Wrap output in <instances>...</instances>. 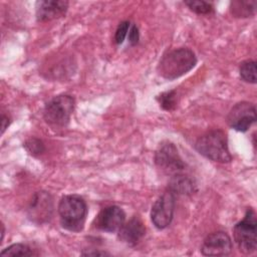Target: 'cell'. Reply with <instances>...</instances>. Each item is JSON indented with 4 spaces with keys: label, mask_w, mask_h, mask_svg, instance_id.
Instances as JSON below:
<instances>
[{
    "label": "cell",
    "mask_w": 257,
    "mask_h": 257,
    "mask_svg": "<svg viewBox=\"0 0 257 257\" xmlns=\"http://www.w3.org/2000/svg\"><path fill=\"white\" fill-rule=\"evenodd\" d=\"M196 63L197 57L190 48H175L162 56L158 65V72L162 77L173 80L188 73L195 67Z\"/></svg>",
    "instance_id": "1"
},
{
    "label": "cell",
    "mask_w": 257,
    "mask_h": 257,
    "mask_svg": "<svg viewBox=\"0 0 257 257\" xmlns=\"http://www.w3.org/2000/svg\"><path fill=\"white\" fill-rule=\"evenodd\" d=\"M57 212L60 225L67 231L80 232L85 224L87 205L78 195H66L58 203Z\"/></svg>",
    "instance_id": "2"
},
{
    "label": "cell",
    "mask_w": 257,
    "mask_h": 257,
    "mask_svg": "<svg viewBox=\"0 0 257 257\" xmlns=\"http://www.w3.org/2000/svg\"><path fill=\"white\" fill-rule=\"evenodd\" d=\"M195 149L200 155L213 162L229 163L232 161L228 138L222 130H213L200 137L195 143Z\"/></svg>",
    "instance_id": "3"
},
{
    "label": "cell",
    "mask_w": 257,
    "mask_h": 257,
    "mask_svg": "<svg viewBox=\"0 0 257 257\" xmlns=\"http://www.w3.org/2000/svg\"><path fill=\"white\" fill-rule=\"evenodd\" d=\"M75 99L69 94H59L46 102L43 118L52 127H64L68 124L74 110Z\"/></svg>",
    "instance_id": "4"
},
{
    "label": "cell",
    "mask_w": 257,
    "mask_h": 257,
    "mask_svg": "<svg viewBox=\"0 0 257 257\" xmlns=\"http://www.w3.org/2000/svg\"><path fill=\"white\" fill-rule=\"evenodd\" d=\"M257 220L253 209H248L245 216L233 228L234 240L243 254H252L257 248Z\"/></svg>",
    "instance_id": "5"
},
{
    "label": "cell",
    "mask_w": 257,
    "mask_h": 257,
    "mask_svg": "<svg viewBox=\"0 0 257 257\" xmlns=\"http://www.w3.org/2000/svg\"><path fill=\"white\" fill-rule=\"evenodd\" d=\"M155 163L164 173L172 176L183 173L186 164L181 158L177 147L171 142L160 144L155 153Z\"/></svg>",
    "instance_id": "6"
},
{
    "label": "cell",
    "mask_w": 257,
    "mask_h": 257,
    "mask_svg": "<svg viewBox=\"0 0 257 257\" xmlns=\"http://www.w3.org/2000/svg\"><path fill=\"white\" fill-rule=\"evenodd\" d=\"M175 195L171 191L163 193L154 203L151 210V220L156 228L163 230L167 228L174 216Z\"/></svg>",
    "instance_id": "7"
},
{
    "label": "cell",
    "mask_w": 257,
    "mask_h": 257,
    "mask_svg": "<svg viewBox=\"0 0 257 257\" xmlns=\"http://www.w3.org/2000/svg\"><path fill=\"white\" fill-rule=\"evenodd\" d=\"M53 213V199L48 192L40 191L33 195L27 208V216L35 224L47 223Z\"/></svg>",
    "instance_id": "8"
},
{
    "label": "cell",
    "mask_w": 257,
    "mask_h": 257,
    "mask_svg": "<svg viewBox=\"0 0 257 257\" xmlns=\"http://www.w3.org/2000/svg\"><path fill=\"white\" fill-rule=\"evenodd\" d=\"M256 120V107L248 101L236 103L227 115V122L230 127L237 132L245 133Z\"/></svg>",
    "instance_id": "9"
},
{
    "label": "cell",
    "mask_w": 257,
    "mask_h": 257,
    "mask_svg": "<svg viewBox=\"0 0 257 257\" xmlns=\"http://www.w3.org/2000/svg\"><path fill=\"white\" fill-rule=\"evenodd\" d=\"M233 244L230 236L223 231L209 234L203 241L201 253L204 256H226L232 252Z\"/></svg>",
    "instance_id": "10"
},
{
    "label": "cell",
    "mask_w": 257,
    "mask_h": 257,
    "mask_svg": "<svg viewBox=\"0 0 257 257\" xmlns=\"http://www.w3.org/2000/svg\"><path fill=\"white\" fill-rule=\"evenodd\" d=\"M125 222V213L123 210L115 205L103 208L94 220V226L100 231L115 232Z\"/></svg>",
    "instance_id": "11"
},
{
    "label": "cell",
    "mask_w": 257,
    "mask_h": 257,
    "mask_svg": "<svg viewBox=\"0 0 257 257\" xmlns=\"http://www.w3.org/2000/svg\"><path fill=\"white\" fill-rule=\"evenodd\" d=\"M35 8L37 21L46 22L62 17L68 9V2L63 0H40L36 2Z\"/></svg>",
    "instance_id": "12"
},
{
    "label": "cell",
    "mask_w": 257,
    "mask_h": 257,
    "mask_svg": "<svg viewBox=\"0 0 257 257\" xmlns=\"http://www.w3.org/2000/svg\"><path fill=\"white\" fill-rule=\"evenodd\" d=\"M117 232L118 239L121 242L130 246H134L145 236L146 227L139 216H134L127 222H124Z\"/></svg>",
    "instance_id": "13"
},
{
    "label": "cell",
    "mask_w": 257,
    "mask_h": 257,
    "mask_svg": "<svg viewBox=\"0 0 257 257\" xmlns=\"http://www.w3.org/2000/svg\"><path fill=\"white\" fill-rule=\"evenodd\" d=\"M168 190L176 195H192L197 191L195 181L183 173L172 176Z\"/></svg>",
    "instance_id": "14"
},
{
    "label": "cell",
    "mask_w": 257,
    "mask_h": 257,
    "mask_svg": "<svg viewBox=\"0 0 257 257\" xmlns=\"http://www.w3.org/2000/svg\"><path fill=\"white\" fill-rule=\"evenodd\" d=\"M256 10V1H232L230 11L234 17L246 18L252 16Z\"/></svg>",
    "instance_id": "15"
},
{
    "label": "cell",
    "mask_w": 257,
    "mask_h": 257,
    "mask_svg": "<svg viewBox=\"0 0 257 257\" xmlns=\"http://www.w3.org/2000/svg\"><path fill=\"white\" fill-rule=\"evenodd\" d=\"M256 61L252 59L245 60L240 63L239 74L240 77L248 83H256Z\"/></svg>",
    "instance_id": "16"
},
{
    "label": "cell",
    "mask_w": 257,
    "mask_h": 257,
    "mask_svg": "<svg viewBox=\"0 0 257 257\" xmlns=\"http://www.w3.org/2000/svg\"><path fill=\"white\" fill-rule=\"evenodd\" d=\"M0 255L3 257L4 256H34V255H37V253H35L34 250L27 244L15 243L8 246L4 250H2Z\"/></svg>",
    "instance_id": "17"
},
{
    "label": "cell",
    "mask_w": 257,
    "mask_h": 257,
    "mask_svg": "<svg viewBox=\"0 0 257 257\" xmlns=\"http://www.w3.org/2000/svg\"><path fill=\"white\" fill-rule=\"evenodd\" d=\"M157 100L160 104V106L167 111L174 110L177 107L178 103V97H177V91L176 90H169L162 92L157 96Z\"/></svg>",
    "instance_id": "18"
},
{
    "label": "cell",
    "mask_w": 257,
    "mask_h": 257,
    "mask_svg": "<svg viewBox=\"0 0 257 257\" xmlns=\"http://www.w3.org/2000/svg\"><path fill=\"white\" fill-rule=\"evenodd\" d=\"M191 11L197 14H210L214 12V7L212 3L204 0H187L184 2Z\"/></svg>",
    "instance_id": "19"
},
{
    "label": "cell",
    "mask_w": 257,
    "mask_h": 257,
    "mask_svg": "<svg viewBox=\"0 0 257 257\" xmlns=\"http://www.w3.org/2000/svg\"><path fill=\"white\" fill-rule=\"evenodd\" d=\"M23 147L32 156H39L45 151V147H44L43 142L41 140L37 139V138L28 139L24 143Z\"/></svg>",
    "instance_id": "20"
},
{
    "label": "cell",
    "mask_w": 257,
    "mask_h": 257,
    "mask_svg": "<svg viewBox=\"0 0 257 257\" xmlns=\"http://www.w3.org/2000/svg\"><path fill=\"white\" fill-rule=\"evenodd\" d=\"M131 27L130 21H121L114 33V42L116 44H121L124 41V38L127 36L128 30Z\"/></svg>",
    "instance_id": "21"
},
{
    "label": "cell",
    "mask_w": 257,
    "mask_h": 257,
    "mask_svg": "<svg viewBox=\"0 0 257 257\" xmlns=\"http://www.w3.org/2000/svg\"><path fill=\"white\" fill-rule=\"evenodd\" d=\"M128 42L131 45H136L139 42L140 39V32H139V28L136 24L131 25L130 30H128Z\"/></svg>",
    "instance_id": "22"
},
{
    "label": "cell",
    "mask_w": 257,
    "mask_h": 257,
    "mask_svg": "<svg viewBox=\"0 0 257 257\" xmlns=\"http://www.w3.org/2000/svg\"><path fill=\"white\" fill-rule=\"evenodd\" d=\"M9 124H10V118L7 115L2 114V117H1V134H3L5 132V130L8 127Z\"/></svg>",
    "instance_id": "23"
},
{
    "label": "cell",
    "mask_w": 257,
    "mask_h": 257,
    "mask_svg": "<svg viewBox=\"0 0 257 257\" xmlns=\"http://www.w3.org/2000/svg\"><path fill=\"white\" fill-rule=\"evenodd\" d=\"M81 255L84 256H103V255H109V253L105 252V251H98V250H94V251H86V252H82Z\"/></svg>",
    "instance_id": "24"
},
{
    "label": "cell",
    "mask_w": 257,
    "mask_h": 257,
    "mask_svg": "<svg viewBox=\"0 0 257 257\" xmlns=\"http://www.w3.org/2000/svg\"><path fill=\"white\" fill-rule=\"evenodd\" d=\"M1 228H2V231H1V235H2L1 241H2L3 238H4V234H5V228H4V224L3 223H1Z\"/></svg>",
    "instance_id": "25"
}]
</instances>
